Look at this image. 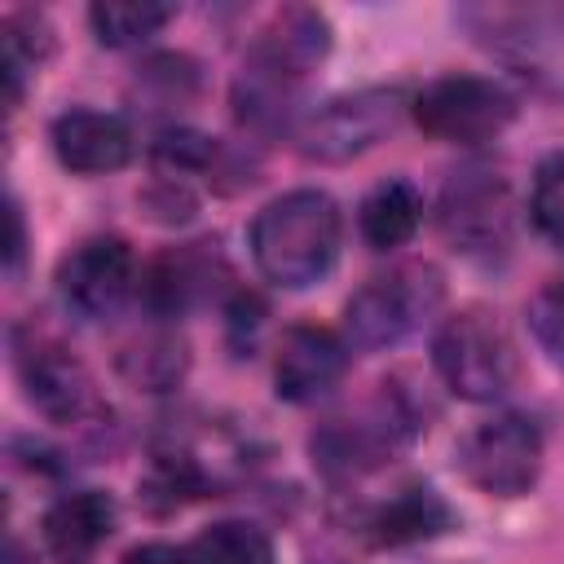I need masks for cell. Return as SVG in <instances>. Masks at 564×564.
<instances>
[{
	"label": "cell",
	"mask_w": 564,
	"mask_h": 564,
	"mask_svg": "<svg viewBox=\"0 0 564 564\" xmlns=\"http://www.w3.org/2000/svg\"><path fill=\"white\" fill-rule=\"evenodd\" d=\"M344 238V220L330 194L291 189L260 207L251 220V256L256 269L286 291H304L335 269Z\"/></svg>",
	"instance_id": "obj_1"
},
{
	"label": "cell",
	"mask_w": 564,
	"mask_h": 564,
	"mask_svg": "<svg viewBox=\"0 0 564 564\" xmlns=\"http://www.w3.org/2000/svg\"><path fill=\"white\" fill-rule=\"evenodd\" d=\"M458 18L520 84L564 101V4H471Z\"/></svg>",
	"instance_id": "obj_2"
},
{
	"label": "cell",
	"mask_w": 564,
	"mask_h": 564,
	"mask_svg": "<svg viewBox=\"0 0 564 564\" xmlns=\"http://www.w3.org/2000/svg\"><path fill=\"white\" fill-rule=\"evenodd\" d=\"M432 361L441 383L476 405L507 397L520 379V348L507 322L485 304H467L441 322L432 339Z\"/></svg>",
	"instance_id": "obj_3"
},
{
	"label": "cell",
	"mask_w": 564,
	"mask_h": 564,
	"mask_svg": "<svg viewBox=\"0 0 564 564\" xmlns=\"http://www.w3.org/2000/svg\"><path fill=\"white\" fill-rule=\"evenodd\" d=\"M441 300H445V278L423 260L375 273L352 291V300L344 308L348 339L357 348L401 344L405 335H414L423 322L436 317Z\"/></svg>",
	"instance_id": "obj_4"
},
{
	"label": "cell",
	"mask_w": 564,
	"mask_h": 564,
	"mask_svg": "<svg viewBox=\"0 0 564 564\" xmlns=\"http://www.w3.org/2000/svg\"><path fill=\"white\" fill-rule=\"evenodd\" d=\"M436 220L445 242L467 260H498L516 234V203H511L507 176L485 163L454 172L441 189Z\"/></svg>",
	"instance_id": "obj_5"
},
{
	"label": "cell",
	"mask_w": 564,
	"mask_h": 564,
	"mask_svg": "<svg viewBox=\"0 0 564 564\" xmlns=\"http://www.w3.org/2000/svg\"><path fill=\"white\" fill-rule=\"evenodd\" d=\"M458 471L489 498H520L542 471V432L529 414L502 410L458 441Z\"/></svg>",
	"instance_id": "obj_6"
},
{
	"label": "cell",
	"mask_w": 564,
	"mask_h": 564,
	"mask_svg": "<svg viewBox=\"0 0 564 564\" xmlns=\"http://www.w3.org/2000/svg\"><path fill=\"white\" fill-rule=\"evenodd\" d=\"M410 115L436 141L476 145L498 137L516 119V97L485 75H441L414 93Z\"/></svg>",
	"instance_id": "obj_7"
},
{
	"label": "cell",
	"mask_w": 564,
	"mask_h": 564,
	"mask_svg": "<svg viewBox=\"0 0 564 564\" xmlns=\"http://www.w3.org/2000/svg\"><path fill=\"white\" fill-rule=\"evenodd\" d=\"M326 53H330V22L308 4H291V9H278L260 26V35L247 48L238 79L300 97L304 79L322 66Z\"/></svg>",
	"instance_id": "obj_8"
},
{
	"label": "cell",
	"mask_w": 564,
	"mask_h": 564,
	"mask_svg": "<svg viewBox=\"0 0 564 564\" xmlns=\"http://www.w3.org/2000/svg\"><path fill=\"white\" fill-rule=\"evenodd\" d=\"M405 115V97L397 88H361L330 97L300 123V150L317 163H348L379 145Z\"/></svg>",
	"instance_id": "obj_9"
},
{
	"label": "cell",
	"mask_w": 564,
	"mask_h": 564,
	"mask_svg": "<svg viewBox=\"0 0 564 564\" xmlns=\"http://www.w3.org/2000/svg\"><path fill=\"white\" fill-rule=\"evenodd\" d=\"M141 286L137 278V256L123 238L115 234H97L84 238L79 247H70L57 264V295L62 304L84 317V322H106L115 317L132 291Z\"/></svg>",
	"instance_id": "obj_10"
},
{
	"label": "cell",
	"mask_w": 564,
	"mask_h": 564,
	"mask_svg": "<svg viewBox=\"0 0 564 564\" xmlns=\"http://www.w3.org/2000/svg\"><path fill=\"white\" fill-rule=\"evenodd\" d=\"M348 370V344L326 326H291L273 357V388L291 405L326 397Z\"/></svg>",
	"instance_id": "obj_11"
},
{
	"label": "cell",
	"mask_w": 564,
	"mask_h": 564,
	"mask_svg": "<svg viewBox=\"0 0 564 564\" xmlns=\"http://www.w3.org/2000/svg\"><path fill=\"white\" fill-rule=\"evenodd\" d=\"M53 154L66 172H79V176H101V172H119L128 167L137 141H132V128L119 119V115H106V110H66L53 119Z\"/></svg>",
	"instance_id": "obj_12"
},
{
	"label": "cell",
	"mask_w": 564,
	"mask_h": 564,
	"mask_svg": "<svg viewBox=\"0 0 564 564\" xmlns=\"http://www.w3.org/2000/svg\"><path fill=\"white\" fill-rule=\"evenodd\" d=\"M22 370V388L26 401L53 419V423H79L93 410V379L79 366V357H70L57 344H26L18 357Z\"/></svg>",
	"instance_id": "obj_13"
},
{
	"label": "cell",
	"mask_w": 564,
	"mask_h": 564,
	"mask_svg": "<svg viewBox=\"0 0 564 564\" xmlns=\"http://www.w3.org/2000/svg\"><path fill=\"white\" fill-rule=\"evenodd\" d=\"M115 498L101 489H70L44 511V546L57 564H88L115 533Z\"/></svg>",
	"instance_id": "obj_14"
},
{
	"label": "cell",
	"mask_w": 564,
	"mask_h": 564,
	"mask_svg": "<svg viewBox=\"0 0 564 564\" xmlns=\"http://www.w3.org/2000/svg\"><path fill=\"white\" fill-rule=\"evenodd\" d=\"M454 524H458L454 507L432 485H405L366 516V538L375 546H414L449 533Z\"/></svg>",
	"instance_id": "obj_15"
},
{
	"label": "cell",
	"mask_w": 564,
	"mask_h": 564,
	"mask_svg": "<svg viewBox=\"0 0 564 564\" xmlns=\"http://www.w3.org/2000/svg\"><path fill=\"white\" fill-rule=\"evenodd\" d=\"M357 225H361L366 247H375V251H397V247H405V242L414 238V229L423 225V194H419L405 176H392V181L375 185V189L361 198Z\"/></svg>",
	"instance_id": "obj_16"
},
{
	"label": "cell",
	"mask_w": 564,
	"mask_h": 564,
	"mask_svg": "<svg viewBox=\"0 0 564 564\" xmlns=\"http://www.w3.org/2000/svg\"><path fill=\"white\" fill-rule=\"evenodd\" d=\"M172 18H176V9L163 0H97L88 9L93 35L106 48H132V44L159 35Z\"/></svg>",
	"instance_id": "obj_17"
},
{
	"label": "cell",
	"mask_w": 564,
	"mask_h": 564,
	"mask_svg": "<svg viewBox=\"0 0 564 564\" xmlns=\"http://www.w3.org/2000/svg\"><path fill=\"white\" fill-rule=\"evenodd\" d=\"M185 564H273V542L247 520H220L181 546Z\"/></svg>",
	"instance_id": "obj_18"
},
{
	"label": "cell",
	"mask_w": 564,
	"mask_h": 564,
	"mask_svg": "<svg viewBox=\"0 0 564 564\" xmlns=\"http://www.w3.org/2000/svg\"><path fill=\"white\" fill-rule=\"evenodd\" d=\"M123 375L137 383V388H150V392H163V388H176V379L185 375V339L176 330H150L141 335L137 344L123 348L119 357Z\"/></svg>",
	"instance_id": "obj_19"
},
{
	"label": "cell",
	"mask_w": 564,
	"mask_h": 564,
	"mask_svg": "<svg viewBox=\"0 0 564 564\" xmlns=\"http://www.w3.org/2000/svg\"><path fill=\"white\" fill-rule=\"evenodd\" d=\"M48 53H53V31H48V22L40 13H9L4 18V88H9V106H18L26 75L40 70Z\"/></svg>",
	"instance_id": "obj_20"
},
{
	"label": "cell",
	"mask_w": 564,
	"mask_h": 564,
	"mask_svg": "<svg viewBox=\"0 0 564 564\" xmlns=\"http://www.w3.org/2000/svg\"><path fill=\"white\" fill-rule=\"evenodd\" d=\"M529 216L533 229L564 251V150H551L538 172H533V194H529Z\"/></svg>",
	"instance_id": "obj_21"
},
{
	"label": "cell",
	"mask_w": 564,
	"mask_h": 564,
	"mask_svg": "<svg viewBox=\"0 0 564 564\" xmlns=\"http://www.w3.org/2000/svg\"><path fill=\"white\" fill-rule=\"evenodd\" d=\"M529 330H533V339L551 352V361L564 366V278H551V282L529 300Z\"/></svg>",
	"instance_id": "obj_22"
},
{
	"label": "cell",
	"mask_w": 564,
	"mask_h": 564,
	"mask_svg": "<svg viewBox=\"0 0 564 564\" xmlns=\"http://www.w3.org/2000/svg\"><path fill=\"white\" fill-rule=\"evenodd\" d=\"M123 564H185L181 560V546H163V542H150V546H137L128 551Z\"/></svg>",
	"instance_id": "obj_23"
},
{
	"label": "cell",
	"mask_w": 564,
	"mask_h": 564,
	"mask_svg": "<svg viewBox=\"0 0 564 564\" xmlns=\"http://www.w3.org/2000/svg\"><path fill=\"white\" fill-rule=\"evenodd\" d=\"M22 242H26V234H22V212H18V203H9V247H4L9 273L22 264Z\"/></svg>",
	"instance_id": "obj_24"
},
{
	"label": "cell",
	"mask_w": 564,
	"mask_h": 564,
	"mask_svg": "<svg viewBox=\"0 0 564 564\" xmlns=\"http://www.w3.org/2000/svg\"><path fill=\"white\" fill-rule=\"evenodd\" d=\"M4 564H31V560H26V551H22L18 542H9V555H4Z\"/></svg>",
	"instance_id": "obj_25"
}]
</instances>
